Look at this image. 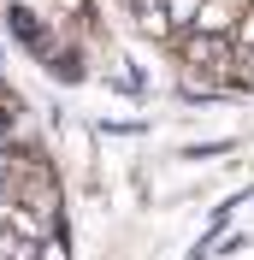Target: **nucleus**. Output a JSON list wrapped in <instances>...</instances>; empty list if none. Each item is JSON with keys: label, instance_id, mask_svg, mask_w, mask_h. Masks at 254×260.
Here are the masks:
<instances>
[{"label": "nucleus", "instance_id": "obj_1", "mask_svg": "<svg viewBox=\"0 0 254 260\" xmlns=\"http://www.w3.org/2000/svg\"><path fill=\"white\" fill-rule=\"evenodd\" d=\"M130 18H136V30H142V36H154V42H172V36H177L160 0H130Z\"/></svg>", "mask_w": 254, "mask_h": 260}, {"label": "nucleus", "instance_id": "obj_2", "mask_svg": "<svg viewBox=\"0 0 254 260\" xmlns=\"http://www.w3.org/2000/svg\"><path fill=\"white\" fill-rule=\"evenodd\" d=\"M6 18H12V30L24 36L30 48H48V36H42V24H36V12H30V6H12V12H6Z\"/></svg>", "mask_w": 254, "mask_h": 260}, {"label": "nucleus", "instance_id": "obj_3", "mask_svg": "<svg viewBox=\"0 0 254 260\" xmlns=\"http://www.w3.org/2000/svg\"><path fill=\"white\" fill-rule=\"evenodd\" d=\"M36 260H71V243H65V225H59V231H42V237H36Z\"/></svg>", "mask_w": 254, "mask_h": 260}, {"label": "nucleus", "instance_id": "obj_4", "mask_svg": "<svg viewBox=\"0 0 254 260\" xmlns=\"http://www.w3.org/2000/svg\"><path fill=\"white\" fill-rule=\"evenodd\" d=\"M166 6V18H172V30H189L195 12H201V0H160Z\"/></svg>", "mask_w": 254, "mask_h": 260}, {"label": "nucleus", "instance_id": "obj_5", "mask_svg": "<svg viewBox=\"0 0 254 260\" xmlns=\"http://www.w3.org/2000/svg\"><path fill=\"white\" fill-rule=\"evenodd\" d=\"M237 83L254 95V48H237Z\"/></svg>", "mask_w": 254, "mask_h": 260}, {"label": "nucleus", "instance_id": "obj_6", "mask_svg": "<svg viewBox=\"0 0 254 260\" xmlns=\"http://www.w3.org/2000/svg\"><path fill=\"white\" fill-rule=\"evenodd\" d=\"M59 6H65L71 18H83V12H89V0H59Z\"/></svg>", "mask_w": 254, "mask_h": 260}]
</instances>
